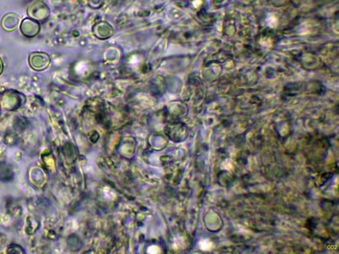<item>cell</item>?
Returning <instances> with one entry per match:
<instances>
[{"instance_id": "obj_4", "label": "cell", "mask_w": 339, "mask_h": 254, "mask_svg": "<svg viewBox=\"0 0 339 254\" xmlns=\"http://www.w3.org/2000/svg\"><path fill=\"white\" fill-rule=\"evenodd\" d=\"M18 16L14 14H8L2 20V27L8 31L14 30L18 27Z\"/></svg>"}, {"instance_id": "obj_2", "label": "cell", "mask_w": 339, "mask_h": 254, "mask_svg": "<svg viewBox=\"0 0 339 254\" xmlns=\"http://www.w3.org/2000/svg\"><path fill=\"white\" fill-rule=\"evenodd\" d=\"M50 63L49 56L45 53H33L29 56V64L35 71H42L48 67Z\"/></svg>"}, {"instance_id": "obj_1", "label": "cell", "mask_w": 339, "mask_h": 254, "mask_svg": "<svg viewBox=\"0 0 339 254\" xmlns=\"http://www.w3.org/2000/svg\"><path fill=\"white\" fill-rule=\"evenodd\" d=\"M27 14L36 20L43 21L48 18L49 10L46 6L39 0H35L29 4Z\"/></svg>"}, {"instance_id": "obj_5", "label": "cell", "mask_w": 339, "mask_h": 254, "mask_svg": "<svg viewBox=\"0 0 339 254\" xmlns=\"http://www.w3.org/2000/svg\"><path fill=\"white\" fill-rule=\"evenodd\" d=\"M3 63L2 62L1 59H0V74H2V71H3Z\"/></svg>"}, {"instance_id": "obj_3", "label": "cell", "mask_w": 339, "mask_h": 254, "mask_svg": "<svg viewBox=\"0 0 339 254\" xmlns=\"http://www.w3.org/2000/svg\"><path fill=\"white\" fill-rule=\"evenodd\" d=\"M92 32L97 39L105 40L113 36L114 30L109 23L105 21H101L93 27Z\"/></svg>"}]
</instances>
